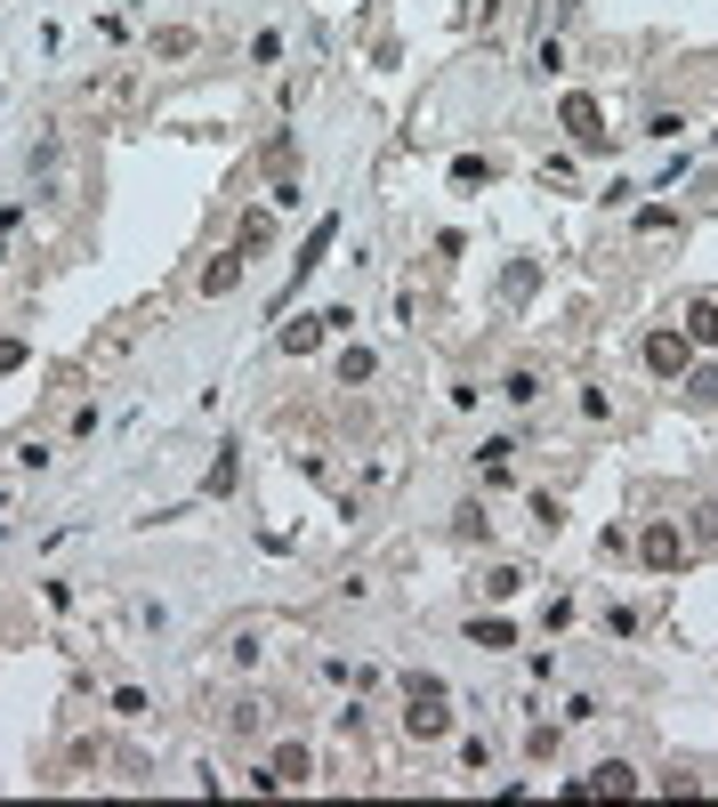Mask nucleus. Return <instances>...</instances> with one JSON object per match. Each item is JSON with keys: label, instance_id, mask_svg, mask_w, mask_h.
I'll use <instances>...</instances> for the list:
<instances>
[{"label": "nucleus", "instance_id": "f257e3e1", "mask_svg": "<svg viewBox=\"0 0 718 807\" xmlns=\"http://www.w3.org/2000/svg\"><path fill=\"white\" fill-rule=\"evenodd\" d=\"M404 727H412L420 743L453 735V711H444V687H436V678H412V711H404Z\"/></svg>", "mask_w": 718, "mask_h": 807}, {"label": "nucleus", "instance_id": "423d86ee", "mask_svg": "<svg viewBox=\"0 0 718 807\" xmlns=\"http://www.w3.org/2000/svg\"><path fill=\"white\" fill-rule=\"evenodd\" d=\"M266 775H275L283 792H299V783L315 775V759H307V743H283V751H275V768H266Z\"/></svg>", "mask_w": 718, "mask_h": 807}, {"label": "nucleus", "instance_id": "1a4fd4ad", "mask_svg": "<svg viewBox=\"0 0 718 807\" xmlns=\"http://www.w3.org/2000/svg\"><path fill=\"white\" fill-rule=\"evenodd\" d=\"M235 283H242V259L227 251V259H218V266H211V275H202V292H211V299H218V292H235Z\"/></svg>", "mask_w": 718, "mask_h": 807}, {"label": "nucleus", "instance_id": "7ed1b4c3", "mask_svg": "<svg viewBox=\"0 0 718 807\" xmlns=\"http://www.w3.org/2000/svg\"><path fill=\"white\" fill-rule=\"evenodd\" d=\"M686 331H646V347H638V356H646V371H654V380H679V371H686Z\"/></svg>", "mask_w": 718, "mask_h": 807}, {"label": "nucleus", "instance_id": "a211bd4d", "mask_svg": "<svg viewBox=\"0 0 718 807\" xmlns=\"http://www.w3.org/2000/svg\"><path fill=\"white\" fill-rule=\"evenodd\" d=\"M694 517H703V542L718 549V501H703V509H694Z\"/></svg>", "mask_w": 718, "mask_h": 807}, {"label": "nucleus", "instance_id": "39448f33", "mask_svg": "<svg viewBox=\"0 0 718 807\" xmlns=\"http://www.w3.org/2000/svg\"><path fill=\"white\" fill-rule=\"evenodd\" d=\"M589 792H606V799L622 792V799H630V792H638V768H630V759H606V768L589 775V783H573V799H589Z\"/></svg>", "mask_w": 718, "mask_h": 807}, {"label": "nucleus", "instance_id": "0eeeda50", "mask_svg": "<svg viewBox=\"0 0 718 807\" xmlns=\"http://www.w3.org/2000/svg\"><path fill=\"white\" fill-rule=\"evenodd\" d=\"M323 331H332V316H299L291 331H283V347H291V356H315V347H323Z\"/></svg>", "mask_w": 718, "mask_h": 807}, {"label": "nucleus", "instance_id": "6ab92c4d", "mask_svg": "<svg viewBox=\"0 0 718 807\" xmlns=\"http://www.w3.org/2000/svg\"><path fill=\"white\" fill-rule=\"evenodd\" d=\"M25 364V340H0V371H16Z\"/></svg>", "mask_w": 718, "mask_h": 807}, {"label": "nucleus", "instance_id": "f03ea898", "mask_svg": "<svg viewBox=\"0 0 718 807\" xmlns=\"http://www.w3.org/2000/svg\"><path fill=\"white\" fill-rule=\"evenodd\" d=\"M638 557H646L654 573H679V566H686V533L662 517V525H646V533H638Z\"/></svg>", "mask_w": 718, "mask_h": 807}, {"label": "nucleus", "instance_id": "f3484780", "mask_svg": "<svg viewBox=\"0 0 718 807\" xmlns=\"http://www.w3.org/2000/svg\"><path fill=\"white\" fill-rule=\"evenodd\" d=\"M686 388H694V404H718V371H694Z\"/></svg>", "mask_w": 718, "mask_h": 807}, {"label": "nucleus", "instance_id": "dca6fc26", "mask_svg": "<svg viewBox=\"0 0 718 807\" xmlns=\"http://www.w3.org/2000/svg\"><path fill=\"white\" fill-rule=\"evenodd\" d=\"M468 638H477V646H517V630H508V622H477Z\"/></svg>", "mask_w": 718, "mask_h": 807}, {"label": "nucleus", "instance_id": "9b49d317", "mask_svg": "<svg viewBox=\"0 0 718 807\" xmlns=\"http://www.w3.org/2000/svg\"><path fill=\"white\" fill-rule=\"evenodd\" d=\"M339 380H347V388L372 380V347H347V356H339Z\"/></svg>", "mask_w": 718, "mask_h": 807}, {"label": "nucleus", "instance_id": "2eb2a0df", "mask_svg": "<svg viewBox=\"0 0 718 807\" xmlns=\"http://www.w3.org/2000/svg\"><path fill=\"white\" fill-rule=\"evenodd\" d=\"M532 283H541V266H532V259H517V266H508V299H525Z\"/></svg>", "mask_w": 718, "mask_h": 807}, {"label": "nucleus", "instance_id": "20e7f679", "mask_svg": "<svg viewBox=\"0 0 718 807\" xmlns=\"http://www.w3.org/2000/svg\"><path fill=\"white\" fill-rule=\"evenodd\" d=\"M558 121H565L573 138H582L589 154H606V114H598V97H582V90H573L565 106H558Z\"/></svg>", "mask_w": 718, "mask_h": 807}, {"label": "nucleus", "instance_id": "ddd939ff", "mask_svg": "<svg viewBox=\"0 0 718 807\" xmlns=\"http://www.w3.org/2000/svg\"><path fill=\"white\" fill-rule=\"evenodd\" d=\"M202 492H211V501H218V492H235V452H218V461H211V477H202Z\"/></svg>", "mask_w": 718, "mask_h": 807}, {"label": "nucleus", "instance_id": "f8f14e48", "mask_svg": "<svg viewBox=\"0 0 718 807\" xmlns=\"http://www.w3.org/2000/svg\"><path fill=\"white\" fill-rule=\"evenodd\" d=\"M266 242H275V218L251 211V218H242V251H266Z\"/></svg>", "mask_w": 718, "mask_h": 807}, {"label": "nucleus", "instance_id": "6e6552de", "mask_svg": "<svg viewBox=\"0 0 718 807\" xmlns=\"http://www.w3.org/2000/svg\"><path fill=\"white\" fill-rule=\"evenodd\" d=\"M686 340L694 347H718V299H694L686 307Z\"/></svg>", "mask_w": 718, "mask_h": 807}, {"label": "nucleus", "instance_id": "4468645a", "mask_svg": "<svg viewBox=\"0 0 718 807\" xmlns=\"http://www.w3.org/2000/svg\"><path fill=\"white\" fill-rule=\"evenodd\" d=\"M501 396H508V404H532V396H541V380H532V371H508Z\"/></svg>", "mask_w": 718, "mask_h": 807}, {"label": "nucleus", "instance_id": "9d476101", "mask_svg": "<svg viewBox=\"0 0 718 807\" xmlns=\"http://www.w3.org/2000/svg\"><path fill=\"white\" fill-rule=\"evenodd\" d=\"M291 154H299L291 138H266V154H259V162H266V178H291Z\"/></svg>", "mask_w": 718, "mask_h": 807}]
</instances>
